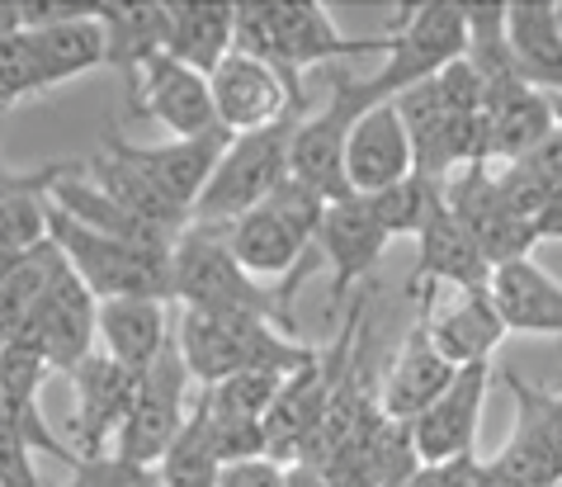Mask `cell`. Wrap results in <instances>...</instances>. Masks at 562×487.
<instances>
[{"instance_id":"cell-13","label":"cell","mask_w":562,"mask_h":487,"mask_svg":"<svg viewBox=\"0 0 562 487\" xmlns=\"http://www.w3.org/2000/svg\"><path fill=\"white\" fill-rule=\"evenodd\" d=\"M420 326L430 345L440 351L454 369L487 365L492 351L506 341V322L496 312L492 285L487 289H440L420 298Z\"/></svg>"},{"instance_id":"cell-33","label":"cell","mask_w":562,"mask_h":487,"mask_svg":"<svg viewBox=\"0 0 562 487\" xmlns=\"http://www.w3.org/2000/svg\"><path fill=\"white\" fill-rule=\"evenodd\" d=\"M194 407H199V417H204V431H209L223 468L227 464H241V460H256V454H270V440H265L260 421H246V417L223 412V407H213L209 392H199Z\"/></svg>"},{"instance_id":"cell-36","label":"cell","mask_w":562,"mask_h":487,"mask_svg":"<svg viewBox=\"0 0 562 487\" xmlns=\"http://www.w3.org/2000/svg\"><path fill=\"white\" fill-rule=\"evenodd\" d=\"M67 487H161V474L147 464L123 460L114 450H104V454H81V464L71 468Z\"/></svg>"},{"instance_id":"cell-18","label":"cell","mask_w":562,"mask_h":487,"mask_svg":"<svg viewBox=\"0 0 562 487\" xmlns=\"http://www.w3.org/2000/svg\"><path fill=\"white\" fill-rule=\"evenodd\" d=\"M114 143L156 185V190H161L194 223V209H199V199H204L213 170H217V162H223V152H227L232 137L217 129L209 137H190V143H180V137H176V143H161V147H133V143H123V137L114 133Z\"/></svg>"},{"instance_id":"cell-38","label":"cell","mask_w":562,"mask_h":487,"mask_svg":"<svg viewBox=\"0 0 562 487\" xmlns=\"http://www.w3.org/2000/svg\"><path fill=\"white\" fill-rule=\"evenodd\" d=\"M284 478H289L284 460H274V454H256V460L227 464L217 487H284Z\"/></svg>"},{"instance_id":"cell-40","label":"cell","mask_w":562,"mask_h":487,"mask_svg":"<svg viewBox=\"0 0 562 487\" xmlns=\"http://www.w3.org/2000/svg\"><path fill=\"white\" fill-rule=\"evenodd\" d=\"M284 487H331V478H326L322 468H312V464H289Z\"/></svg>"},{"instance_id":"cell-8","label":"cell","mask_w":562,"mask_h":487,"mask_svg":"<svg viewBox=\"0 0 562 487\" xmlns=\"http://www.w3.org/2000/svg\"><path fill=\"white\" fill-rule=\"evenodd\" d=\"M515 398L506 445L482 460V487H558L562 483V392L502 369Z\"/></svg>"},{"instance_id":"cell-20","label":"cell","mask_w":562,"mask_h":487,"mask_svg":"<svg viewBox=\"0 0 562 487\" xmlns=\"http://www.w3.org/2000/svg\"><path fill=\"white\" fill-rule=\"evenodd\" d=\"M558 133V104L553 96L525 86V81H502L487 90L482 104V137H487V166L492 162H520L535 152L543 137Z\"/></svg>"},{"instance_id":"cell-23","label":"cell","mask_w":562,"mask_h":487,"mask_svg":"<svg viewBox=\"0 0 562 487\" xmlns=\"http://www.w3.org/2000/svg\"><path fill=\"white\" fill-rule=\"evenodd\" d=\"M95 20L104 29V67L119 71L128 90L143 81V71L156 57H166L170 43V5L143 0V5H95Z\"/></svg>"},{"instance_id":"cell-21","label":"cell","mask_w":562,"mask_h":487,"mask_svg":"<svg viewBox=\"0 0 562 487\" xmlns=\"http://www.w3.org/2000/svg\"><path fill=\"white\" fill-rule=\"evenodd\" d=\"M71 384H76V445H81V454H104V445L119 440L123 421L133 412L137 374L95 351L71 374Z\"/></svg>"},{"instance_id":"cell-17","label":"cell","mask_w":562,"mask_h":487,"mask_svg":"<svg viewBox=\"0 0 562 487\" xmlns=\"http://www.w3.org/2000/svg\"><path fill=\"white\" fill-rule=\"evenodd\" d=\"M487 384H492V365H468L454 374L440 398L412 421L420 464H440V460H459V454H477L473 440L482 427V402H487Z\"/></svg>"},{"instance_id":"cell-37","label":"cell","mask_w":562,"mask_h":487,"mask_svg":"<svg viewBox=\"0 0 562 487\" xmlns=\"http://www.w3.org/2000/svg\"><path fill=\"white\" fill-rule=\"evenodd\" d=\"M407 487H482V460L477 454H459V460L420 464Z\"/></svg>"},{"instance_id":"cell-22","label":"cell","mask_w":562,"mask_h":487,"mask_svg":"<svg viewBox=\"0 0 562 487\" xmlns=\"http://www.w3.org/2000/svg\"><path fill=\"white\" fill-rule=\"evenodd\" d=\"M454 365L435 351L430 336H426V326H412V336L397 345L393 359H387V369H383V384H379V412L383 417H393V421H412L426 412V407L440 398V392L454 384Z\"/></svg>"},{"instance_id":"cell-2","label":"cell","mask_w":562,"mask_h":487,"mask_svg":"<svg viewBox=\"0 0 562 487\" xmlns=\"http://www.w3.org/2000/svg\"><path fill=\"white\" fill-rule=\"evenodd\" d=\"M237 48L270 62L284 76L307 67H340L355 57H387V34L350 38L326 20L317 0H284V5H237Z\"/></svg>"},{"instance_id":"cell-28","label":"cell","mask_w":562,"mask_h":487,"mask_svg":"<svg viewBox=\"0 0 562 487\" xmlns=\"http://www.w3.org/2000/svg\"><path fill=\"white\" fill-rule=\"evenodd\" d=\"M29 34V29H24ZM34 53H38V76L43 90H53L61 81H76V76L104 67V29L95 20V5H86L71 20H57L48 29H34Z\"/></svg>"},{"instance_id":"cell-29","label":"cell","mask_w":562,"mask_h":487,"mask_svg":"<svg viewBox=\"0 0 562 487\" xmlns=\"http://www.w3.org/2000/svg\"><path fill=\"white\" fill-rule=\"evenodd\" d=\"M166 53L199 76H213L237 53V5H170Z\"/></svg>"},{"instance_id":"cell-7","label":"cell","mask_w":562,"mask_h":487,"mask_svg":"<svg viewBox=\"0 0 562 487\" xmlns=\"http://www.w3.org/2000/svg\"><path fill=\"white\" fill-rule=\"evenodd\" d=\"M48 242L61 251L71 275L81 279L104 303V298H176L170 289V256L166 251H147L119 237H100L81 223H71L61 209L48 213Z\"/></svg>"},{"instance_id":"cell-41","label":"cell","mask_w":562,"mask_h":487,"mask_svg":"<svg viewBox=\"0 0 562 487\" xmlns=\"http://www.w3.org/2000/svg\"><path fill=\"white\" fill-rule=\"evenodd\" d=\"M326 478H331V487H373L364 474H359V468H331Z\"/></svg>"},{"instance_id":"cell-12","label":"cell","mask_w":562,"mask_h":487,"mask_svg":"<svg viewBox=\"0 0 562 487\" xmlns=\"http://www.w3.org/2000/svg\"><path fill=\"white\" fill-rule=\"evenodd\" d=\"M190 379L194 374L180 355V341H170L166 355L137 379L133 412H128V421H123V431L114 440V454H123V460H133V464H147V468L161 464V454L170 450V440L180 435L184 417H190V407H184V388H190Z\"/></svg>"},{"instance_id":"cell-43","label":"cell","mask_w":562,"mask_h":487,"mask_svg":"<svg viewBox=\"0 0 562 487\" xmlns=\"http://www.w3.org/2000/svg\"><path fill=\"white\" fill-rule=\"evenodd\" d=\"M558 487H562V483H558Z\"/></svg>"},{"instance_id":"cell-24","label":"cell","mask_w":562,"mask_h":487,"mask_svg":"<svg viewBox=\"0 0 562 487\" xmlns=\"http://www.w3.org/2000/svg\"><path fill=\"white\" fill-rule=\"evenodd\" d=\"M100 341L109 359H119L123 369H133L143 379L156 359L166 355V345L176 341V326H170L161 298H104Z\"/></svg>"},{"instance_id":"cell-6","label":"cell","mask_w":562,"mask_h":487,"mask_svg":"<svg viewBox=\"0 0 562 487\" xmlns=\"http://www.w3.org/2000/svg\"><path fill=\"white\" fill-rule=\"evenodd\" d=\"M463 57H468V10L459 0L397 5L393 29H387V57L369 81L379 90V100H397L402 90L435 81Z\"/></svg>"},{"instance_id":"cell-5","label":"cell","mask_w":562,"mask_h":487,"mask_svg":"<svg viewBox=\"0 0 562 487\" xmlns=\"http://www.w3.org/2000/svg\"><path fill=\"white\" fill-rule=\"evenodd\" d=\"M303 119L307 114H289V119L270 123V129L232 137L204 199H199V209H194V223L199 228H232L241 213L260 209V203L293 176V137H299Z\"/></svg>"},{"instance_id":"cell-35","label":"cell","mask_w":562,"mask_h":487,"mask_svg":"<svg viewBox=\"0 0 562 487\" xmlns=\"http://www.w3.org/2000/svg\"><path fill=\"white\" fill-rule=\"evenodd\" d=\"M29 96H43L38 53H34V38L24 29H14V34H0V109L20 104Z\"/></svg>"},{"instance_id":"cell-26","label":"cell","mask_w":562,"mask_h":487,"mask_svg":"<svg viewBox=\"0 0 562 487\" xmlns=\"http://www.w3.org/2000/svg\"><path fill=\"white\" fill-rule=\"evenodd\" d=\"M506 43L525 86L562 96V24L549 0H515L506 5Z\"/></svg>"},{"instance_id":"cell-10","label":"cell","mask_w":562,"mask_h":487,"mask_svg":"<svg viewBox=\"0 0 562 487\" xmlns=\"http://www.w3.org/2000/svg\"><path fill=\"white\" fill-rule=\"evenodd\" d=\"M213 90V109H217V129L227 137L270 129V123L289 119V114H312V100L299 76H284L270 62H260L251 53H232L223 67L209 76Z\"/></svg>"},{"instance_id":"cell-31","label":"cell","mask_w":562,"mask_h":487,"mask_svg":"<svg viewBox=\"0 0 562 487\" xmlns=\"http://www.w3.org/2000/svg\"><path fill=\"white\" fill-rule=\"evenodd\" d=\"M156 474H161V487H217L223 483V460H217L213 440L204 431L199 407H190V417H184L180 435L170 440V450L161 454Z\"/></svg>"},{"instance_id":"cell-19","label":"cell","mask_w":562,"mask_h":487,"mask_svg":"<svg viewBox=\"0 0 562 487\" xmlns=\"http://www.w3.org/2000/svg\"><path fill=\"white\" fill-rule=\"evenodd\" d=\"M407 176H416L407 129H402L397 104L383 100L369 114H359L346 137V185L350 195H379Z\"/></svg>"},{"instance_id":"cell-14","label":"cell","mask_w":562,"mask_h":487,"mask_svg":"<svg viewBox=\"0 0 562 487\" xmlns=\"http://www.w3.org/2000/svg\"><path fill=\"white\" fill-rule=\"evenodd\" d=\"M487 285H492V265L482 256L477 237L449 209V199H440L416 237V270L407 279V294L426 298L440 289H487Z\"/></svg>"},{"instance_id":"cell-32","label":"cell","mask_w":562,"mask_h":487,"mask_svg":"<svg viewBox=\"0 0 562 487\" xmlns=\"http://www.w3.org/2000/svg\"><path fill=\"white\" fill-rule=\"evenodd\" d=\"M440 199H445V185H435L426 176H407L379 195H369L379 223L387 228V237H420V228H426V218L435 213Z\"/></svg>"},{"instance_id":"cell-27","label":"cell","mask_w":562,"mask_h":487,"mask_svg":"<svg viewBox=\"0 0 562 487\" xmlns=\"http://www.w3.org/2000/svg\"><path fill=\"white\" fill-rule=\"evenodd\" d=\"M86 176H90V185H95L100 195H109V199L119 203V209H128L133 218H143V223H151V228H166V232H176V237H180L184 228H190V218H184L176 203H170V199L143 176V170H137L128 156L119 152L114 133H109L104 147L86 162Z\"/></svg>"},{"instance_id":"cell-25","label":"cell","mask_w":562,"mask_h":487,"mask_svg":"<svg viewBox=\"0 0 562 487\" xmlns=\"http://www.w3.org/2000/svg\"><path fill=\"white\" fill-rule=\"evenodd\" d=\"M492 298H496V312H502L506 332L562 336V285L535 256L496 265L492 270Z\"/></svg>"},{"instance_id":"cell-9","label":"cell","mask_w":562,"mask_h":487,"mask_svg":"<svg viewBox=\"0 0 562 487\" xmlns=\"http://www.w3.org/2000/svg\"><path fill=\"white\" fill-rule=\"evenodd\" d=\"M379 100L369 76H346L336 71V86H331V100L299 123V137H293V176L303 185H312L326 203L346 199L350 185H346V137L355 129L359 114H369Z\"/></svg>"},{"instance_id":"cell-34","label":"cell","mask_w":562,"mask_h":487,"mask_svg":"<svg viewBox=\"0 0 562 487\" xmlns=\"http://www.w3.org/2000/svg\"><path fill=\"white\" fill-rule=\"evenodd\" d=\"M289 384V374H270V369H251V374H237V379H223L217 388H204L213 407H223L232 417H246V421H260L270 417V407L279 398V388Z\"/></svg>"},{"instance_id":"cell-1","label":"cell","mask_w":562,"mask_h":487,"mask_svg":"<svg viewBox=\"0 0 562 487\" xmlns=\"http://www.w3.org/2000/svg\"><path fill=\"white\" fill-rule=\"evenodd\" d=\"M176 341L194 384L204 388H217L223 379H237V374H251V369L303 374L322 359L307 341L284 332L279 322L237 318V312H184L176 326Z\"/></svg>"},{"instance_id":"cell-4","label":"cell","mask_w":562,"mask_h":487,"mask_svg":"<svg viewBox=\"0 0 562 487\" xmlns=\"http://www.w3.org/2000/svg\"><path fill=\"white\" fill-rule=\"evenodd\" d=\"M326 218V199L289 176L260 209L241 213L227 232L232 256L241 261L246 275L256 279H293L303 265L317 261V228Z\"/></svg>"},{"instance_id":"cell-11","label":"cell","mask_w":562,"mask_h":487,"mask_svg":"<svg viewBox=\"0 0 562 487\" xmlns=\"http://www.w3.org/2000/svg\"><path fill=\"white\" fill-rule=\"evenodd\" d=\"M20 341H29L61 374H76L90 355H95V341H100V298L71 275L67 261L57 265L53 279H48V289L38 294V303H34V312H29Z\"/></svg>"},{"instance_id":"cell-3","label":"cell","mask_w":562,"mask_h":487,"mask_svg":"<svg viewBox=\"0 0 562 487\" xmlns=\"http://www.w3.org/2000/svg\"><path fill=\"white\" fill-rule=\"evenodd\" d=\"M170 289L184 312H237V318H265L293 332L289 298L241 270L223 228L190 223L180 232L176 251H170Z\"/></svg>"},{"instance_id":"cell-15","label":"cell","mask_w":562,"mask_h":487,"mask_svg":"<svg viewBox=\"0 0 562 487\" xmlns=\"http://www.w3.org/2000/svg\"><path fill=\"white\" fill-rule=\"evenodd\" d=\"M387 228L379 223L369 195H346L336 203H326V218L317 228V256L331 261V298H350L355 289L369 285L373 265L387 251Z\"/></svg>"},{"instance_id":"cell-16","label":"cell","mask_w":562,"mask_h":487,"mask_svg":"<svg viewBox=\"0 0 562 487\" xmlns=\"http://www.w3.org/2000/svg\"><path fill=\"white\" fill-rule=\"evenodd\" d=\"M128 100H133V114L156 119L161 129L176 133L180 143L217 133V109H213L209 76L190 71L184 62H176L170 53L156 57L151 67L143 71V81L128 90Z\"/></svg>"},{"instance_id":"cell-30","label":"cell","mask_w":562,"mask_h":487,"mask_svg":"<svg viewBox=\"0 0 562 487\" xmlns=\"http://www.w3.org/2000/svg\"><path fill=\"white\" fill-rule=\"evenodd\" d=\"M336 468H359L373 487H407L420 468V450L407 421H393L383 412L369 417V427L359 431L355 450Z\"/></svg>"},{"instance_id":"cell-39","label":"cell","mask_w":562,"mask_h":487,"mask_svg":"<svg viewBox=\"0 0 562 487\" xmlns=\"http://www.w3.org/2000/svg\"><path fill=\"white\" fill-rule=\"evenodd\" d=\"M535 232H539V242L562 237V190H553L549 199L539 203V213H535Z\"/></svg>"},{"instance_id":"cell-42","label":"cell","mask_w":562,"mask_h":487,"mask_svg":"<svg viewBox=\"0 0 562 487\" xmlns=\"http://www.w3.org/2000/svg\"><path fill=\"white\" fill-rule=\"evenodd\" d=\"M558 24H562V5H558Z\"/></svg>"}]
</instances>
